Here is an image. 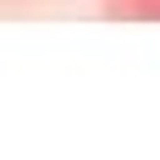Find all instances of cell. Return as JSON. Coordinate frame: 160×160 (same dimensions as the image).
<instances>
[{"instance_id":"1","label":"cell","mask_w":160,"mask_h":160,"mask_svg":"<svg viewBox=\"0 0 160 160\" xmlns=\"http://www.w3.org/2000/svg\"><path fill=\"white\" fill-rule=\"evenodd\" d=\"M0 17H149L160 22V0H0Z\"/></svg>"}]
</instances>
